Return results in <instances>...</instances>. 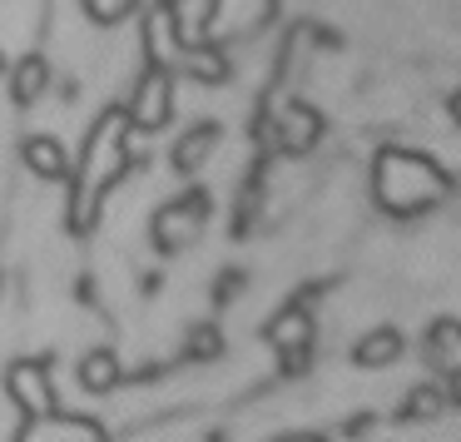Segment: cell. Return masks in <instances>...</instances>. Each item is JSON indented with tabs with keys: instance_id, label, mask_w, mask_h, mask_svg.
I'll use <instances>...</instances> for the list:
<instances>
[{
	"instance_id": "1",
	"label": "cell",
	"mask_w": 461,
	"mask_h": 442,
	"mask_svg": "<svg viewBox=\"0 0 461 442\" xmlns=\"http://www.w3.org/2000/svg\"><path fill=\"white\" fill-rule=\"evenodd\" d=\"M130 134H134V124L124 110H104L100 120H95V130L85 134L80 160L70 164V229L75 234L95 229L104 194L130 174V164H134Z\"/></svg>"
},
{
	"instance_id": "11",
	"label": "cell",
	"mask_w": 461,
	"mask_h": 442,
	"mask_svg": "<svg viewBox=\"0 0 461 442\" xmlns=\"http://www.w3.org/2000/svg\"><path fill=\"white\" fill-rule=\"evenodd\" d=\"M213 150H219V124H213V120H199V124H189V130L174 140L169 164H174L179 174H199L203 164L213 160Z\"/></svg>"
},
{
	"instance_id": "10",
	"label": "cell",
	"mask_w": 461,
	"mask_h": 442,
	"mask_svg": "<svg viewBox=\"0 0 461 442\" xmlns=\"http://www.w3.org/2000/svg\"><path fill=\"white\" fill-rule=\"evenodd\" d=\"M21 160H25V170H31L35 180H50V184H65L70 180V164H75L55 134H31V140L21 144Z\"/></svg>"
},
{
	"instance_id": "17",
	"label": "cell",
	"mask_w": 461,
	"mask_h": 442,
	"mask_svg": "<svg viewBox=\"0 0 461 442\" xmlns=\"http://www.w3.org/2000/svg\"><path fill=\"white\" fill-rule=\"evenodd\" d=\"M402 333L397 328H372L367 338H357V348H352V363L357 368H387V363H397L402 358Z\"/></svg>"
},
{
	"instance_id": "19",
	"label": "cell",
	"mask_w": 461,
	"mask_h": 442,
	"mask_svg": "<svg viewBox=\"0 0 461 442\" xmlns=\"http://www.w3.org/2000/svg\"><path fill=\"white\" fill-rule=\"evenodd\" d=\"M140 5H144V0H85V15H90L95 25H104V31H110V25L130 21Z\"/></svg>"
},
{
	"instance_id": "26",
	"label": "cell",
	"mask_w": 461,
	"mask_h": 442,
	"mask_svg": "<svg viewBox=\"0 0 461 442\" xmlns=\"http://www.w3.org/2000/svg\"><path fill=\"white\" fill-rule=\"evenodd\" d=\"M154 5H174V11H179V0H154Z\"/></svg>"
},
{
	"instance_id": "21",
	"label": "cell",
	"mask_w": 461,
	"mask_h": 442,
	"mask_svg": "<svg viewBox=\"0 0 461 442\" xmlns=\"http://www.w3.org/2000/svg\"><path fill=\"white\" fill-rule=\"evenodd\" d=\"M372 428H377V418H352L348 422V428H342V437H352V442H362V437H367V432Z\"/></svg>"
},
{
	"instance_id": "12",
	"label": "cell",
	"mask_w": 461,
	"mask_h": 442,
	"mask_svg": "<svg viewBox=\"0 0 461 442\" xmlns=\"http://www.w3.org/2000/svg\"><path fill=\"white\" fill-rule=\"evenodd\" d=\"M421 353H427V368L441 373V378L461 373V318H437L431 323Z\"/></svg>"
},
{
	"instance_id": "25",
	"label": "cell",
	"mask_w": 461,
	"mask_h": 442,
	"mask_svg": "<svg viewBox=\"0 0 461 442\" xmlns=\"http://www.w3.org/2000/svg\"><path fill=\"white\" fill-rule=\"evenodd\" d=\"M451 115H456V124H461V95H456V100H451Z\"/></svg>"
},
{
	"instance_id": "24",
	"label": "cell",
	"mask_w": 461,
	"mask_h": 442,
	"mask_svg": "<svg viewBox=\"0 0 461 442\" xmlns=\"http://www.w3.org/2000/svg\"><path fill=\"white\" fill-rule=\"evenodd\" d=\"M273 442H328V437H318V432H288V437H273Z\"/></svg>"
},
{
	"instance_id": "13",
	"label": "cell",
	"mask_w": 461,
	"mask_h": 442,
	"mask_svg": "<svg viewBox=\"0 0 461 442\" xmlns=\"http://www.w3.org/2000/svg\"><path fill=\"white\" fill-rule=\"evenodd\" d=\"M50 80H55L50 60H45V55H25V60H15V70H11V100L21 105V110H31V105L50 90Z\"/></svg>"
},
{
	"instance_id": "23",
	"label": "cell",
	"mask_w": 461,
	"mask_h": 442,
	"mask_svg": "<svg viewBox=\"0 0 461 442\" xmlns=\"http://www.w3.org/2000/svg\"><path fill=\"white\" fill-rule=\"evenodd\" d=\"M447 402H451V408H461V373H451V378H447Z\"/></svg>"
},
{
	"instance_id": "16",
	"label": "cell",
	"mask_w": 461,
	"mask_h": 442,
	"mask_svg": "<svg viewBox=\"0 0 461 442\" xmlns=\"http://www.w3.org/2000/svg\"><path fill=\"white\" fill-rule=\"evenodd\" d=\"M179 65L194 75V80H203V85H223V80H229V55H223L213 41H194V45H184Z\"/></svg>"
},
{
	"instance_id": "8",
	"label": "cell",
	"mask_w": 461,
	"mask_h": 442,
	"mask_svg": "<svg viewBox=\"0 0 461 442\" xmlns=\"http://www.w3.org/2000/svg\"><path fill=\"white\" fill-rule=\"evenodd\" d=\"M15 442H104V428L95 418H75V412H45V418H25Z\"/></svg>"
},
{
	"instance_id": "18",
	"label": "cell",
	"mask_w": 461,
	"mask_h": 442,
	"mask_svg": "<svg viewBox=\"0 0 461 442\" xmlns=\"http://www.w3.org/2000/svg\"><path fill=\"white\" fill-rule=\"evenodd\" d=\"M451 402H447V388H437V382H421V388H411L407 392V402L397 408V418L402 422H431V418H441Z\"/></svg>"
},
{
	"instance_id": "15",
	"label": "cell",
	"mask_w": 461,
	"mask_h": 442,
	"mask_svg": "<svg viewBox=\"0 0 461 442\" xmlns=\"http://www.w3.org/2000/svg\"><path fill=\"white\" fill-rule=\"evenodd\" d=\"M124 382V368H120V358H114L110 348H90L80 358V388L85 392H95V398H104V392H114Z\"/></svg>"
},
{
	"instance_id": "6",
	"label": "cell",
	"mask_w": 461,
	"mask_h": 442,
	"mask_svg": "<svg viewBox=\"0 0 461 442\" xmlns=\"http://www.w3.org/2000/svg\"><path fill=\"white\" fill-rule=\"evenodd\" d=\"M124 115H130V124L144 130V134L164 130V124L174 120V70L144 65V75L134 80V95H130V105H124Z\"/></svg>"
},
{
	"instance_id": "5",
	"label": "cell",
	"mask_w": 461,
	"mask_h": 442,
	"mask_svg": "<svg viewBox=\"0 0 461 442\" xmlns=\"http://www.w3.org/2000/svg\"><path fill=\"white\" fill-rule=\"evenodd\" d=\"M263 338L278 348L283 373H288V378H298V373H308V363H312V338H318V323H312V313L303 308V303H288V308H283L278 318L263 328Z\"/></svg>"
},
{
	"instance_id": "27",
	"label": "cell",
	"mask_w": 461,
	"mask_h": 442,
	"mask_svg": "<svg viewBox=\"0 0 461 442\" xmlns=\"http://www.w3.org/2000/svg\"><path fill=\"white\" fill-rule=\"evenodd\" d=\"M0 289H5V279H0Z\"/></svg>"
},
{
	"instance_id": "14",
	"label": "cell",
	"mask_w": 461,
	"mask_h": 442,
	"mask_svg": "<svg viewBox=\"0 0 461 442\" xmlns=\"http://www.w3.org/2000/svg\"><path fill=\"white\" fill-rule=\"evenodd\" d=\"M318 134H322L318 110H308V105H288V110H283V120H278V144H283L288 154H308L312 144H318Z\"/></svg>"
},
{
	"instance_id": "9",
	"label": "cell",
	"mask_w": 461,
	"mask_h": 442,
	"mask_svg": "<svg viewBox=\"0 0 461 442\" xmlns=\"http://www.w3.org/2000/svg\"><path fill=\"white\" fill-rule=\"evenodd\" d=\"M179 55H184L179 11H174V5H154V11L144 15V65H164V70H174Z\"/></svg>"
},
{
	"instance_id": "3",
	"label": "cell",
	"mask_w": 461,
	"mask_h": 442,
	"mask_svg": "<svg viewBox=\"0 0 461 442\" xmlns=\"http://www.w3.org/2000/svg\"><path fill=\"white\" fill-rule=\"evenodd\" d=\"M203 224H209V194L189 189V194H179V199H169V204L154 209L149 239H154L159 253H179V249H189V244L203 239Z\"/></svg>"
},
{
	"instance_id": "7",
	"label": "cell",
	"mask_w": 461,
	"mask_h": 442,
	"mask_svg": "<svg viewBox=\"0 0 461 442\" xmlns=\"http://www.w3.org/2000/svg\"><path fill=\"white\" fill-rule=\"evenodd\" d=\"M268 15H273V0H213L209 15H203V41L223 45V41H233V35L258 31Z\"/></svg>"
},
{
	"instance_id": "20",
	"label": "cell",
	"mask_w": 461,
	"mask_h": 442,
	"mask_svg": "<svg viewBox=\"0 0 461 442\" xmlns=\"http://www.w3.org/2000/svg\"><path fill=\"white\" fill-rule=\"evenodd\" d=\"M219 353H223V333L213 328V323H194V328H189V348H184V358L209 363V358H219Z\"/></svg>"
},
{
	"instance_id": "22",
	"label": "cell",
	"mask_w": 461,
	"mask_h": 442,
	"mask_svg": "<svg viewBox=\"0 0 461 442\" xmlns=\"http://www.w3.org/2000/svg\"><path fill=\"white\" fill-rule=\"evenodd\" d=\"M239 289H243V273H223V289H219V299H233Z\"/></svg>"
},
{
	"instance_id": "2",
	"label": "cell",
	"mask_w": 461,
	"mask_h": 442,
	"mask_svg": "<svg viewBox=\"0 0 461 442\" xmlns=\"http://www.w3.org/2000/svg\"><path fill=\"white\" fill-rule=\"evenodd\" d=\"M451 194V174L417 150H382L372 164V199L392 219H417Z\"/></svg>"
},
{
	"instance_id": "4",
	"label": "cell",
	"mask_w": 461,
	"mask_h": 442,
	"mask_svg": "<svg viewBox=\"0 0 461 442\" xmlns=\"http://www.w3.org/2000/svg\"><path fill=\"white\" fill-rule=\"evenodd\" d=\"M5 392L21 408V418H45V412L60 408V392H55V358H15L5 368Z\"/></svg>"
}]
</instances>
